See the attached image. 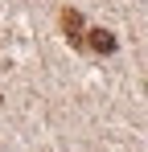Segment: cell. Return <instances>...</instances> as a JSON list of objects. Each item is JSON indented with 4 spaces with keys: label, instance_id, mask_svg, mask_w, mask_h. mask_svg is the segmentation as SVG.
<instances>
[{
    "label": "cell",
    "instance_id": "cell-1",
    "mask_svg": "<svg viewBox=\"0 0 148 152\" xmlns=\"http://www.w3.org/2000/svg\"><path fill=\"white\" fill-rule=\"evenodd\" d=\"M91 50L95 53H111L115 50V37H111L107 29H95V33H91Z\"/></svg>",
    "mask_w": 148,
    "mask_h": 152
},
{
    "label": "cell",
    "instance_id": "cell-2",
    "mask_svg": "<svg viewBox=\"0 0 148 152\" xmlns=\"http://www.w3.org/2000/svg\"><path fill=\"white\" fill-rule=\"evenodd\" d=\"M62 25H66V33H70V41H78V25H82V17H78L74 8H66V12H62Z\"/></svg>",
    "mask_w": 148,
    "mask_h": 152
}]
</instances>
